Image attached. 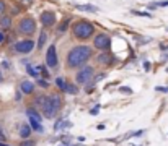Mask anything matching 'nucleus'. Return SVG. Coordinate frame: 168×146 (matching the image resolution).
<instances>
[{"label":"nucleus","instance_id":"f257e3e1","mask_svg":"<svg viewBox=\"0 0 168 146\" xmlns=\"http://www.w3.org/2000/svg\"><path fill=\"white\" fill-rule=\"evenodd\" d=\"M93 57V49L90 46H75L69 50L65 57V67L69 70L80 68Z\"/></svg>","mask_w":168,"mask_h":146},{"label":"nucleus","instance_id":"f03ea898","mask_svg":"<svg viewBox=\"0 0 168 146\" xmlns=\"http://www.w3.org/2000/svg\"><path fill=\"white\" fill-rule=\"evenodd\" d=\"M72 34H74L75 39L86 41L95 34V26H93V23H90L86 20H78L72 25Z\"/></svg>","mask_w":168,"mask_h":146},{"label":"nucleus","instance_id":"7ed1b4c3","mask_svg":"<svg viewBox=\"0 0 168 146\" xmlns=\"http://www.w3.org/2000/svg\"><path fill=\"white\" fill-rule=\"evenodd\" d=\"M93 75H95V68L90 67V65H88V67H85V65H83V67L77 71L75 81L80 86H88V83H91V80H93Z\"/></svg>","mask_w":168,"mask_h":146},{"label":"nucleus","instance_id":"20e7f679","mask_svg":"<svg viewBox=\"0 0 168 146\" xmlns=\"http://www.w3.org/2000/svg\"><path fill=\"white\" fill-rule=\"evenodd\" d=\"M26 115H28V119H30V127H31V130H36L38 133H42L44 128H42V125H41L42 117L39 115V112L36 111L34 107H28L26 109Z\"/></svg>","mask_w":168,"mask_h":146},{"label":"nucleus","instance_id":"39448f33","mask_svg":"<svg viewBox=\"0 0 168 146\" xmlns=\"http://www.w3.org/2000/svg\"><path fill=\"white\" fill-rule=\"evenodd\" d=\"M18 33L25 34V36H33L36 33V21L31 16L21 18L18 23Z\"/></svg>","mask_w":168,"mask_h":146},{"label":"nucleus","instance_id":"423d86ee","mask_svg":"<svg viewBox=\"0 0 168 146\" xmlns=\"http://www.w3.org/2000/svg\"><path fill=\"white\" fill-rule=\"evenodd\" d=\"M93 47L101 50V52H106V50L111 47V38L106 34V33H100L95 36L93 39Z\"/></svg>","mask_w":168,"mask_h":146},{"label":"nucleus","instance_id":"0eeeda50","mask_svg":"<svg viewBox=\"0 0 168 146\" xmlns=\"http://www.w3.org/2000/svg\"><path fill=\"white\" fill-rule=\"evenodd\" d=\"M57 63H59V58H57V52H56V46L51 44L47 52H46V65L49 68H56Z\"/></svg>","mask_w":168,"mask_h":146},{"label":"nucleus","instance_id":"6e6552de","mask_svg":"<svg viewBox=\"0 0 168 146\" xmlns=\"http://www.w3.org/2000/svg\"><path fill=\"white\" fill-rule=\"evenodd\" d=\"M34 41H31V39H23V41H18L17 44H15V50L17 52H20V54H30L31 50L34 49Z\"/></svg>","mask_w":168,"mask_h":146},{"label":"nucleus","instance_id":"1a4fd4ad","mask_svg":"<svg viewBox=\"0 0 168 146\" xmlns=\"http://www.w3.org/2000/svg\"><path fill=\"white\" fill-rule=\"evenodd\" d=\"M56 21H57V18H56V13L54 11H42L41 13V23H42V26H46V28L54 26Z\"/></svg>","mask_w":168,"mask_h":146},{"label":"nucleus","instance_id":"9d476101","mask_svg":"<svg viewBox=\"0 0 168 146\" xmlns=\"http://www.w3.org/2000/svg\"><path fill=\"white\" fill-rule=\"evenodd\" d=\"M47 98H49V102H51V106H52V107L56 109V111L59 112L61 109H62V96H61L59 93H52V94H49Z\"/></svg>","mask_w":168,"mask_h":146},{"label":"nucleus","instance_id":"9b49d317","mask_svg":"<svg viewBox=\"0 0 168 146\" xmlns=\"http://www.w3.org/2000/svg\"><path fill=\"white\" fill-rule=\"evenodd\" d=\"M96 62L100 65H111L114 62V57L111 54H108V52H101L98 57H96Z\"/></svg>","mask_w":168,"mask_h":146},{"label":"nucleus","instance_id":"f8f14e48","mask_svg":"<svg viewBox=\"0 0 168 146\" xmlns=\"http://www.w3.org/2000/svg\"><path fill=\"white\" fill-rule=\"evenodd\" d=\"M46 104H47V94H38V96H36V99H34L36 111H42Z\"/></svg>","mask_w":168,"mask_h":146},{"label":"nucleus","instance_id":"ddd939ff","mask_svg":"<svg viewBox=\"0 0 168 146\" xmlns=\"http://www.w3.org/2000/svg\"><path fill=\"white\" fill-rule=\"evenodd\" d=\"M20 89H21V93H23V94H33V91H34V83H31V81H21Z\"/></svg>","mask_w":168,"mask_h":146},{"label":"nucleus","instance_id":"4468645a","mask_svg":"<svg viewBox=\"0 0 168 146\" xmlns=\"http://www.w3.org/2000/svg\"><path fill=\"white\" fill-rule=\"evenodd\" d=\"M31 135V127H30V123H23V125L20 127V136L23 138V140H28Z\"/></svg>","mask_w":168,"mask_h":146},{"label":"nucleus","instance_id":"2eb2a0df","mask_svg":"<svg viewBox=\"0 0 168 146\" xmlns=\"http://www.w3.org/2000/svg\"><path fill=\"white\" fill-rule=\"evenodd\" d=\"M46 41H47V33L46 31H41L39 33V38H38V49H42L46 46Z\"/></svg>","mask_w":168,"mask_h":146},{"label":"nucleus","instance_id":"dca6fc26","mask_svg":"<svg viewBox=\"0 0 168 146\" xmlns=\"http://www.w3.org/2000/svg\"><path fill=\"white\" fill-rule=\"evenodd\" d=\"M67 84H69V83H67V81H65V80H64V78H61V76H59V78H56V86H57V88H59V89H61V91H64V93H65V91H67Z\"/></svg>","mask_w":168,"mask_h":146},{"label":"nucleus","instance_id":"f3484780","mask_svg":"<svg viewBox=\"0 0 168 146\" xmlns=\"http://www.w3.org/2000/svg\"><path fill=\"white\" fill-rule=\"evenodd\" d=\"M75 8L82 10V11H91V13L98 11V8H96V7H93V5H75Z\"/></svg>","mask_w":168,"mask_h":146},{"label":"nucleus","instance_id":"a211bd4d","mask_svg":"<svg viewBox=\"0 0 168 146\" xmlns=\"http://www.w3.org/2000/svg\"><path fill=\"white\" fill-rule=\"evenodd\" d=\"M0 26H2L3 29L10 28L12 26V18L10 16H2V18H0Z\"/></svg>","mask_w":168,"mask_h":146},{"label":"nucleus","instance_id":"6ab92c4d","mask_svg":"<svg viewBox=\"0 0 168 146\" xmlns=\"http://www.w3.org/2000/svg\"><path fill=\"white\" fill-rule=\"evenodd\" d=\"M65 93H69V94H77L78 93V86L75 83H69L67 84V91Z\"/></svg>","mask_w":168,"mask_h":146},{"label":"nucleus","instance_id":"aec40b11","mask_svg":"<svg viewBox=\"0 0 168 146\" xmlns=\"http://www.w3.org/2000/svg\"><path fill=\"white\" fill-rule=\"evenodd\" d=\"M67 26H69V20H65L64 23H61V26L57 28V31H59V33L62 34V33H65V31H67Z\"/></svg>","mask_w":168,"mask_h":146},{"label":"nucleus","instance_id":"412c9836","mask_svg":"<svg viewBox=\"0 0 168 146\" xmlns=\"http://www.w3.org/2000/svg\"><path fill=\"white\" fill-rule=\"evenodd\" d=\"M26 70H28V75H31V76H34V78H38V76H39V71H38V68L28 67Z\"/></svg>","mask_w":168,"mask_h":146},{"label":"nucleus","instance_id":"4be33fe9","mask_svg":"<svg viewBox=\"0 0 168 146\" xmlns=\"http://www.w3.org/2000/svg\"><path fill=\"white\" fill-rule=\"evenodd\" d=\"M18 146H36V141H34V140H30V138H28V140H23V141H21Z\"/></svg>","mask_w":168,"mask_h":146},{"label":"nucleus","instance_id":"5701e85b","mask_svg":"<svg viewBox=\"0 0 168 146\" xmlns=\"http://www.w3.org/2000/svg\"><path fill=\"white\" fill-rule=\"evenodd\" d=\"M36 83H38V86L44 88V89H46V88H49V83H47V80H44V78H39L38 81H36Z\"/></svg>","mask_w":168,"mask_h":146},{"label":"nucleus","instance_id":"b1692460","mask_svg":"<svg viewBox=\"0 0 168 146\" xmlns=\"http://www.w3.org/2000/svg\"><path fill=\"white\" fill-rule=\"evenodd\" d=\"M134 15H137V16H145V18H150L152 15L147 13V11H134Z\"/></svg>","mask_w":168,"mask_h":146},{"label":"nucleus","instance_id":"393cba45","mask_svg":"<svg viewBox=\"0 0 168 146\" xmlns=\"http://www.w3.org/2000/svg\"><path fill=\"white\" fill-rule=\"evenodd\" d=\"M119 91L121 93H126V94H132V89H131V88H126V86H121Z\"/></svg>","mask_w":168,"mask_h":146},{"label":"nucleus","instance_id":"a878e982","mask_svg":"<svg viewBox=\"0 0 168 146\" xmlns=\"http://www.w3.org/2000/svg\"><path fill=\"white\" fill-rule=\"evenodd\" d=\"M57 146H82V144H74V143H70V141H61Z\"/></svg>","mask_w":168,"mask_h":146},{"label":"nucleus","instance_id":"bb28decb","mask_svg":"<svg viewBox=\"0 0 168 146\" xmlns=\"http://www.w3.org/2000/svg\"><path fill=\"white\" fill-rule=\"evenodd\" d=\"M98 112H100V106H95V107L91 109V111H90V114H91V115H98Z\"/></svg>","mask_w":168,"mask_h":146},{"label":"nucleus","instance_id":"cd10ccee","mask_svg":"<svg viewBox=\"0 0 168 146\" xmlns=\"http://www.w3.org/2000/svg\"><path fill=\"white\" fill-rule=\"evenodd\" d=\"M155 89H157L158 93H168V88H165V86H157Z\"/></svg>","mask_w":168,"mask_h":146},{"label":"nucleus","instance_id":"c85d7f7f","mask_svg":"<svg viewBox=\"0 0 168 146\" xmlns=\"http://www.w3.org/2000/svg\"><path fill=\"white\" fill-rule=\"evenodd\" d=\"M5 140H7V136H5V133H3L2 127H0V141H2V143H5Z\"/></svg>","mask_w":168,"mask_h":146},{"label":"nucleus","instance_id":"c756f323","mask_svg":"<svg viewBox=\"0 0 168 146\" xmlns=\"http://www.w3.org/2000/svg\"><path fill=\"white\" fill-rule=\"evenodd\" d=\"M5 11V2H3V0H0V15H2Z\"/></svg>","mask_w":168,"mask_h":146},{"label":"nucleus","instance_id":"7c9ffc66","mask_svg":"<svg viewBox=\"0 0 168 146\" xmlns=\"http://www.w3.org/2000/svg\"><path fill=\"white\" fill-rule=\"evenodd\" d=\"M142 133H144V130H141V131H136V133H134L132 136H142Z\"/></svg>","mask_w":168,"mask_h":146},{"label":"nucleus","instance_id":"2f4dec72","mask_svg":"<svg viewBox=\"0 0 168 146\" xmlns=\"http://www.w3.org/2000/svg\"><path fill=\"white\" fill-rule=\"evenodd\" d=\"M3 39H5V36H3L2 31H0V42H3Z\"/></svg>","mask_w":168,"mask_h":146},{"label":"nucleus","instance_id":"473e14b6","mask_svg":"<svg viewBox=\"0 0 168 146\" xmlns=\"http://www.w3.org/2000/svg\"><path fill=\"white\" fill-rule=\"evenodd\" d=\"M0 146H10V144H7V143H2V141H0Z\"/></svg>","mask_w":168,"mask_h":146},{"label":"nucleus","instance_id":"72a5a7b5","mask_svg":"<svg viewBox=\"0 0 168 146\" xmlns=\"http://www.w3.org/2000/svg\"><path fill=\"white\" fill-rule=\"evenodd\" d=\"M0 81H2V73H0Z\"/></svg>","mask_w":168,"mask_h":146},{"label":"nucleus","instance_id":"f704fd0d","mask_svg":"<svg viewBox=\"0 0 168 146\" xmlns=\"http://www.w3.org/2000/svg\"><path fill=\"white\" fill-rule=\"evenodd\" d=\"M166 31H168V29H166Z\"/></svg>","mask_w":168,"mask_h":146}]
</instances>
